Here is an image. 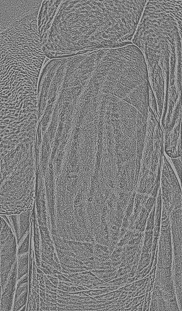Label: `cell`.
<instances>
[{
  "label": "cell",
  "instance_id": "obj_5",
  "mask_svg": "<svg viewBox=\"0 0 182 311\" xmlns=\"http://www.w3.org/2000/svg\"><path fill=\"white\" fill-rule=\"evenodd\" d=\"M164 149L170 157H181V131L180 125L175 126L170 130L165 132Z\"/></svg>",
  "mask_w": 182,
  "mask_h": 311
},
{
  "label": "cell",
  "instance_id": "obj_6",
  "mask_svg": "<svg viewBox=\"0 0 182 311\" xmlns=\"http://www.w3.org/2000/svg\"><path fill=\"white\" fill-rule=\"evenodd\" d=\"M172 161L176 168L178 175L181 181V157L177 158L176 159L171 158Z\"/></svg>",
  "mask_w": 182,
  "mask_h": 311
},
{
  "label": "cell",
  "instance_id": "obj_4",
  "mask_svg": "<svg viewBox=\"0 0 182 311\" xmlns=\"http://www.w3.org/2000/svg\"><path fill=\"white\" fill-rule=\"evenodd\" d=\"M63 0H44L41 6L38 18L39 32L43 39L50 27L59 7Z\"/></svg>",
  "mask_w": 182,
  "mask_h": 311
},
{
  "label": "cell",
  "instance_id": "obj_7",
  "mask_svg": "<svg viewBox=\"0 0 182 311\" xmlns=\"http://www.w3.org/2000/svg\"><path fill=\"white\" fill-rule=\"evenodd\" d=\"M49 166H50V168H52V164H51Z\"/></svg>",
  "mask_w": 182,
  "mask_h": 311
},
{
  "label": "cell",
  "instance_id": "obj_2",
  "mask_svg": "<svg viewBox=\"0 0 182 311\" xmlns=\"http://www.w3.org/2000/svg\"><path fill=\"white\" fill-rule=\"evenodd\" d=\"M41 0H1L0 68L42 69L46 58L38 18Z\"/></svg>",
  "mask_w": 182,
  "mask_h": 311
},
{
  "label": "cell",
  "instance_id": "obj_1",
  "mask_svg": "<svg viewBox=\"0 0 182 311\" xmlns=\"http://www.w3.org/2000/svg\"><path fill=\"white\" fill-rule=\"evenodd\" d=\"M129 24L128 13L119 0H67L59 29L67 49L83 53L123 46Z\"/></svg>",
  "mask_w": 182,
  "mask_h": 311
},
{
  "label": "cell",
  "instance_id": "obj_3",
  "mask_svg": "<svg viewBox=\"0 0 182 311\" xmlns=\"http://www.w3.org/2000/svg\"><path fill=\"white\" fill-rule=\"evenodd\" d=\"M132 41L148 64L169 65L176 60H181V29L172 22L151 23L136 33Z\"/></svg>",
  "mask_w": 182,
  "mask_h": 311
}]
</instances>
